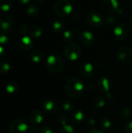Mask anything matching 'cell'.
Listing matches in <instances>:
<instances>
[{"label":"cell","mask_w":132,"mask_h":133,"mask_svg":"<svg viewBox=\"0 0 132 133\" xmlns=\"http://www.w3.org/2000/svg\"><path fill=\"white\" fill-rule=\"evenodd\" d=\"M87 133H104L102 130H99V129H91L90 130L88 131Z\"/></svg>","instance_id":"39"},{"label":"cell","mask_w":132,"mask_h":133,"mask_svg":"<svg viewBox=\"0 0 132 133\" xmlns=\"http://www.w3.org/2000/svg\"><path fill=\"white\" fill-rule=\"evenodd\" d=\"M84 118H85L84 113L80 110L75 111L72 115V120L73 123L77 124V125L82 123L84 121Z\"/></svg>","instance_id":"18"},{"label":"cell","mask_w":132,"mask_h":133,"mask_svg":"<svg viewBox=\"0 0 132 133\" xmlns=\"http://www.w3.org/2000/svg\"><path fill=\"white\" fill-rule=\"evenodd\" d=\"M94 66L91 63L86 62L80 65L79 69V72L82 77L89 78L94 74Z\"/></svg>","instance_id":"15"},{"label":"cell","mask_w":132,"mask_h":133,"mask_svg":"<svg viewBox=\"0 0 132 133\" xmlns=\"http://www.w3.org/2000/svg\"><path fill=\"white\" fill-rule=\"evenodd\" d=\"M19 90V85L16 81H9L5 85V90L9 94H15Z\"/></svg>","instance_id":"19"},{"label":"cell","mask_w":132,"mask_h":133,"mask_svg":"<svg viewBox=\"0 0 132 133\" xmlns=\"http://www.w3.org/2000/svg\"><path fill=\"white\" fill-rule=\"evenodd\" d=\"M72 5L69 0H58L54 5V12L59 17H65L72 11Z\"/></svg>","instance_id":"3"},{"label":"cell","mask_w":132,"mask_h":133,"mask_svg":"<svg viewBox=\"0 0 132 133\" xmlns=\"http://www.w3.org/2000/svg\"><path fill=\"white\" fill-rule=\"evenodd\" d=\"M117 0H102L100 4V9L105 13H112L118 9Z\"/></svg>","instance_id":"8"},{"label":"cell","mask_w":132,"mask_h":133,"mask_svg":"<svg viewBox=\"0 0 132 133\" xmlns=\"http://www.w3.org/2000/svg\"><path fill=\"white\" fill-rule=\"evenodd\" d=\"M132 115V111L128 107L126 108H123L121 111V116L125 119V120H128L131 118Z\"/></svg>","instance_id":"28"},{"label":"cell","mask_w":132,"mask_h":133,"mask_svg":"<svg viewBox=\"0 0 132 133\" xmlns=\"http://www.w3.org/2000/svg\"><path fill=\"white\" fill-rule=\"evenodd\" d=\"M84 86L82 82L77 78H72L67 80L65 85V91L66 94L73 99L79 98L82 94Z\"/></svg>","instance_id":"1"},{"label":"cell","mask_w":132,"mask_h":133,"mask_svg":"<svg viewBox=\"0 0 132 133\" xmlns=\"http://www.w3.org/2000/svg\"><path fill=\"white\" fill-rule=\"evenodd\" d=\"M91 1H96V0H91Z\"/></svg>","instance_id":"47"},{"label":"cell","mask_w":132,"mask_h":133,"mask_svg":"<svg viewBox=\"0 0 132 133\" xmlns=\"http://www.w3.org/2000/svg\"><path fill=\"white\" fill-rule=\"evenodd\" d=\"M4 54H5V49H4V48L2 45H0V58H2Z\"/></svg>","instance_id":"41"},{"label":"cell","mask_w":132,"mask_h":133,"mask_svg":"<svg viewBox=\"0 0 132 133\" xmlns=\"http://www.w3.org/2000/svg\"><path fill=\"white\" fill-rule=\"evenodd\" d=\"M107 22L108 23L109 25H115L117 23V18L115 16H109L107 19Z\"/></svg>","instance_id":"34"},{"label":"cell","mask_w":132,"mask_h":133,"mask_svg":"<svg viewBox=\"0 0 132 133\" xmlns=\"http://www.w3.org/2000/svg\"><path fill=\"white\" fill-rule=\"evenodd\" d=\"M33 41L31 39L30 37L28 36H24L21 38V40L19 41V48L23 50V51H29L33 47Z\"/></svg>","instance_id":"16"},{"label":"cell","mask_w":132,"mask_h":133,"mask_svg":"<svg viewBox=\"0 0 132 133\" xmlns=\"http://www.w3.org/2000/svg\"><path fill=\"white\" fill-rule=\"evenodd\" d=\"M79 41L84 46H90L95 41L94 35L89 31H84L81 33L78 37Z\"/></svg>","instance_id":"14"},{"label":"cell","mask_w":132,"mask_h":133,"mask_svg":"<svg viewBox=\"0 0 132 133\" xmlns=\"http://www.w3.org/2000/svg\"><path fill=\"white\" fill-rule=\"evenodd\" d=\"M64 54L67 59L70 61H76L82 54V49L79 44L70 43L65 47Z\"/></svg>","instance_id":"4"},{"label":"cell","mask_w":132,"mask_h":133,"mask_svg":"<svg viewBox=\"0 0 132 133\" xmlns=\"http://www.w3.org/2000/svg\"><path fill=\"white\" fill-rule=\"evenodd\" d=\"M12 8L11 0H0V9L2 12H9Z\"/></svg>","instance_id":"25"},{"label":"cell","mask_w":132,"mask_h":133,"mask_svg":"<svg viewBox=\"0 0 132 133\" xmlns=\"http://www.w3.org/2000/svg\"><path fill=\"white\" fill-rule=\"evenodd\" d=\"M29 28L27 26V25L26 24H21L19 27V33L22 34H26L27 32H29Z\"/></svg>","instance_id":"35"},{"label":"cell","mask_w":132,"mask_h":133,"mask_svg":"<svg viewBox=\"0 0 132 133\" xmlns=\"http://www.w3.org/2000/svg\"><path fill=\"white\" fill-rule=\"evenodd\" d=\"M87 22L90 26L98 28L103 26L105 19L100 12L91 11L87 15Z\"/></svg>","instance_id":"5"},{"label":"cell","mask_w":132,"mask_h":133,"mask_svg":"<svg viewBox=\"0 0 132 133\" xmlns=\"http://www.w3.org/2000/svg\"><path fill=\"white\" fill-rule=\"evenodd\" d=\"M29 34L32 37L38 38L42 35V29L39 26H33L29 30Z\"/></svg>","instance_id":"22"},{"label":"cell","mask_w":132,"mask_h":133,"mask_svg":"<svg viewBox=\"0 0 132 133\" xmlns=\"http://www.w3.org/2000/svg\"><path fill=\"white\" fill-rule=\"evenodd\" d=\"M11 69V65L8 62H0V74L5 75L7 74Z\"/></svg>","instance_id":"27"},{"label":"cell","mask_w":132,"mask_h":133,"mask_svg":"<svg viewBox=\"0 0 132 133\" xmlns=\"http://www.w3.org/2000/svg\"><path fill=\"white\" fill-rule=\"evenodd\" d=\"M117 58L123 63H130L132 62V49L130 47H122L117 51Z\"/></svg>","instance_id":"9"},{"label":"cell","mask_w":132,"mask_h":133,"mask_svg":"<svg viewBox=\"0 0 132 133\" xmlns=\"http://www.w3.org/2000/svg\"><path fill=\"white\" fill-rule=\"evenodd\" d=\"M29 126L25 120L17 118L13 120L9 125L10 133H27Z\"/></svg>","instance_id":"6"},{"label":"cell","mask_w":132,"mask_h":133,"mask_svg":"<svg viewBox=\"0 0 132 133\" xmlns=\"http://www.w3.org/2000/svg\"><path fill=\"white\" fill-rule=\"evenodd\" d=\"M44 120V115L43 113L39 110H34L33 111L30 116H29V121L30 123V126L33 128V129H36L37 128V125L42 123Z\"/></svg>","instance_id":"11"},{"label":"cell","mask_w":132,"mask_h":133,"mask_svg":"<svg viewBox=\"0 0 132 133\" xmlns=\"http://www.w3.org/2000/svg\"><path fill=\"white\" fill-rule=\"evenodd\" d=\"M129 26L124 23H120L116 25L114 29V35L118 41H123L126 39L129 34Z\"/></svg>","instance_id":"7"},{"label":"cell","mask_w":132,"mask_h":133,"mask_svg":"<svg viewBox=\"0 0 132 133\" xmlns=\"http://www.w3.org/2000/svg\"><path fill=\"white\" fill-rule=\"evenodd\" d=\"M123 2H129L130 0H122Z\"/></svg>","instance_id":"46"},{"label":"cell","mask_w":132,"mask_h":133,"mask_svg":"<svg viewBox=\"0 0 132 133\" xmlns=\"http://www.w3.org/2000/svg\"><path fill=\"white\" fill-rule=\"evenodd\" d=\"M75 38V34L72 30H65L62 34V39L66 43H72Z\"/></svg>","instance_id":"23"},{"label":"cell","mask_w":132,"mask_h":133,"mask_svg":"<svg viewBox=\"0 0 132 133\" xmlns=\"http://www.w3.org/2000/svg\"><path fill=\"white\" fill-rule=\"evenodd\" d=\"M100 125L101 129H109L112 125V122L110 121V118L104 117L100 119Z\"/></svg>","instance_id":"26"},{"label":"cell","mask_w":132,"mask_h":133,"mask_svg":"<svg viewBox=\"0 0 132 133\" xmlns=\"http://www.w3.org/2000/svg\"><path fill=\"white\" fill-rule=\"evenodd\" d=\"M9 42V37L7 33L0 29V45L6 44Z\"/></svg>","instance_id":"30"},{"label":"cell","mask_w":132,"mask_h":133,"mask_svg":"<svg viewBox=\"0 0 132 133\" xmlns=\"http://www.w3.org/2000/svg\"><path fill=\"white\" fill-rule=\"evenodd\" d=\"M65 66V62L62 58L58 55H51L45 61L46 69L54 74L61 72Z\"/></svg>","instance_id":"2"},{"label":"cell","mask_w":132,"mask_h":133,"mask_svg":"<svg viewBox=\"0 0 132 133\" xmlns=\"http://www.w3.org/2000/svg\"><path fill=\"white\" fill-rule=\"evenodd\" d=\"M87 124H88L89 126H93V125L96 124L95 119H93V118H88V120H87Z\"/></svg>","instance_id":"38"},{"label":"cell","mask_w":132,"mask_h":133,"mask_svg":"<svg viewBox=\"0 0 132 133\" xmlns=\"http://www.w3.org/2000/svg\"><path fill=\"white\" fill-rule=\"evenodd\" d=\"M42 108L45 113L48 115H54L58 110V105L56 101L52 99H46L42 103Z\"/></svg>","instance_id":"13"},{"label":"cell","mask_w":132,"mask_h":133,"mask_svg":"<svg viewBox=\"0 0 132 133\" xmlns=\"http://www.w3.org/2000/svg\"><path fill=\"white\" fill-rule=\"evenodd\" d=\"M109 133H117V132H115V131H112V132H110Z\"/></svg>","instance_id":"45"},{"label":"cell","mask_w":132,"mask_h":133,"mask_svg":"<svg viewBox=\"0 0 132 133\" xmlns=\"http://www.w3.org/2000/svg\"><path fill=\"white\" fill-rule=\"evenodd\" d=\"M125 133H132V121L128 122L124 126Z\"/></svg>","instance_id":"36"},{"label":"cell","mask_w":132,"mask_h":133,"mask_svg":"<svg viewBox=\"0 0 132 133\" xmlns=\"http://www.w3.org/2000/svg\"><path fill=\"white\" fill-rule=\"evenodd\" d=\"M97 87L102 93L106 94L110 92L112 87V81L108 76H103L98 79Z\"/></svg>","instance_id":"12"},{"label":"cell","mask_w":132,"mask_h":133,"mask_svg":"<svg viewBox=\"0 0 132 133\" xmlns=\"http://www.w3.org/2000/svg\"><path fill=\"white\" fill-rule=\"evenodd\" d=\"M106 96H107V98L109 101H114V99L113 94H112V93H110V92H109V93L106 94Z\"/></svg>","instance_id":"40"},{"label":"cell","mask_w":132,"mask_h":133,"mask_svg":"<svg viewBox=\"0 0 132 133\" xmlns=\"http://www.w3.org/2000/svg\"><path fill=\"white\" fill-rule=\"evenodd\" d=\"M37 133H53V131L49 126L44 125V126H41L38 129Z\"/></svg>","instance_id":"33"},{"label":"cell","mask_w":132,"mask_h":133,"mask_svg":"<svg viewBox=\"0 0 132 133\" xmlns=\"http://www.w3.org/2000/svg\"><path fill=\"white\" fill-rule=\"evenodd\" d=\"M75 108V105L72 102V101H65L62 104V110L66 111V112H68V111H72Z\"/></svg>","instance_id":"29"},{"label":"cell","mask_w":132,"mask_h":133,"mask_svg":"<svg viewBox=\"0 0 132 133\" xmlns=\"http://www.w3.org/2000/svg\"><path fill=\"white\" fill-rule=\"evenodd\" d=\"M130 22L132 23V15L131 16V18H130Z\"/></svg>","instance_id":"44"},{"label":"cell","mask_w":132,"mask_h":133,"mask_svg":"<svg viewBox=\"0 0 132 133\" xmlns=\"http://www.w3.org/2000/svg\"><path fill=\"white\" fill-rule=\"evenodd\" d=\"M13 19L9 15H2L0 16V29L9 34L12 30Z\"/></svg>","instance_id":"10"},{"label":"cell","mask_w":132,"mask_h":133,"mask_svg":"<svg viewBox=\"0 0 132 133\" xmlns=\"http://www.w3.org/2000/svg\"><path fill=\"white\" fill-rule=\"evenodd\" d=\"M117 13H118V15H119L121 17H124V16H126V15H127V12H126V10H124V9H117Z\"/></svg>","instance_id":"37"},{"label":"cell","mask_w":132,"mask_h":133,"mask_svg":"<svg viewBox=\"0 0 132 133\" xmlns=\"http://www.w3.org/2000/svg\"><path fill=\"white\" fill-rule=\"evenodd\" d=\"M30 59H31L34 63H39V62H40L43 60V58H44V55H43V52H42L40 50L35 49V50L32 51L30 52Z\"/></svg>","instance_id":"17"},{"label":"cell","mask_w":132,"mask_h":133,"mask_svg":"<svg viewBox=\"0 0 132 133\" xmlns=\"http://www.w3.org/2000/svg\"><path fill=\"white\" fill-rule=\"evenodd\" d=\"M40 10L38 7L34 5H29L26 7V14L31 18H35L36 16H37Z\"/></svg>","instance_id":"20"},{"label":"cell","mask_w":132,"mask_h":133,"mask_svg":"<svg viewBox=\"0 0 132 133\" xmlns=\"http://www.w3.org/2000/svg\"><path fill=\"white\" fill-rule=\"evenodd\" d=\"M30 0H17L18 2H19L20 4H27Z\"/></svg>","instance_id":"42"},{"label":"cell","mask_w":132,"mask_h":133,"mask_svg":"<svg viewBox=\"0 0 132 133\" xmlns=\"http://www.w3.org/2000/svg\"><path fill=\"white\" fill-rule=\"evenodd\" d=\"M65 28V23L61 20H56L52 24V30L55 34L62 33Z\"/></svg>","instance_id":"21"},{"label":"cell","mask_w":132,"mask_h":133,"mask_svg":"<svg viewBox=\"0 0 132 133\" xmlns=\"http://www.w3.org/2000/svg\"><path fill=\"white\" fill-rule=\"evenodd\" d=\"M44 1H45V0H35V2H37V3H40V4L43 3Z\"/></svg>","instance_id":"43"},{"label":"cell","mask_w":132,"mask_h":133,"mask_svg":"<svg viewBox=\"0 0 132 133\" xmlns=\"http://www.w3.org/2000/svg\"><path fill=\"white\" fill-rule=\"evenodd\" d=\"M58 121L62 126H64V125H67V116L65 115L60 114L58 116Z\"/></svg>","instance_id":"32"},{"label":"cell","mask_w":132,"mask_h":133,"mask_svg":"<svg viewBox=\"0 0 132 133\" xmlns=\"http://www.w3.org/2000/svg\"><path fill=\"white\" fill-rule=\"evenodd\" d=\"M59 133H75V130L72 125H65L61 127V129L59 131Z\"/></svg>","instance_id":"31"},{"label":"cell","mask_w":132,"mask_h":133,"mask_svg":"<svg viewBox=\"0 0 132 133\" xmlns=\"http://www.w3.org/2000/svg\"><path fill=\"white\" fill-rule=\"evenodd\" d=\"M93 105L97 109H102L105 106V100L102 96H96L93 100Z\"/></svg>","instance_id":"24"}]
</instances>
